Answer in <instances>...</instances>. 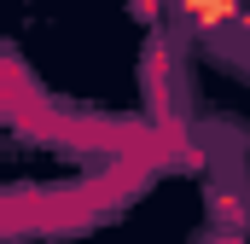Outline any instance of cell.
I'll use <instances>...</instances> for the list:
<instances>
[{
	"label": "cell",
	"instance_id": "6da1fadb",
	"mask_svg": "<svg viewBox=\"0 0 250 244\" xmlns=\"http://www.w3.org/2000/svg\"><path fill=\"white\" fill-rule=\"evenodd\" d=\"M181 12L198 29H227V23L245 18V0H181Z\"/></svg>",
	"mask_w": 250,
	"mask_h": 244
}]
</instances>
